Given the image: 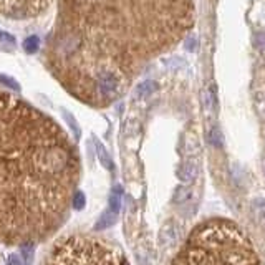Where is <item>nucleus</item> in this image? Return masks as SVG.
Listing matches in <instances>:
<instances>
[{"mask_svg":"<svg viewBox=\"0 0 265 265\" xmlns=\"http://www.w3.org/2000/svg\"><path fill=\"white\" fill-rule=\"evenodd\" d=\"M80 156L45 113L0 91V242L30 245L66 221L80 181Z\"/></svg>","mask_w":265,"mask_h":265,"instance_id":"obj_1","label":"nucleus"},{"mask_svg":"<svg viewBox=\"0 0 265 265\" xmlns=\"http://www.w3.org/2000/svg\"><path fill=\"white\" fill-rule=\"evenodd\" d=\"M247 264L259 262L252 245L229 221L214 219L191 234L174 264Z\"/></svg>","mask_w":265,"mask_h":265,"instance_id":"obj_2","label":"nucleus"},{"mask_svg":"<svg viewBox=\"0 0 265 265\" xmlns=\"http://www.w3.org/2000/svg\"><path fill=\"white\" fill-rule=\"evenodd\" d=\"M50 264H119L124 262L121 255L106 247L104 244L96 242L89 237H68L58 242L50 257L46 259Z\"/></svg>","mask_w":265,"mask_h":265,"instance_id":"obj_3","label":"nucleus"},{"mask_svg":"<svg viewBox=\"0 0 265 265\" xmlns=\"http://www.w3.org/2000/svg\"><path fill=\"white\" fill-rule=\"evenodd\" d=\"M53 0H0V15L10 20H30L52 7Z\"/></svg>","mask_w":265,"mask_h":265,"instance_id":"obj_4","label":"nucleus"},{"mask_svg":"<svg viewBox=\"0 0 265 265\" xmlns=\"http://www.w3.org/2000/svg\"><path fill=\"white\" fill-rule=\"evenodd\" d=\"M179 236H181V232H179L177 225L169 222V224L164 225V229H162V232H161V242L164 245H171V244L177 242Z\"/></svg>","mask_w":265,"mask_h":265,"instance_id":"obj_5","label":"nucleus"},{"mask_svg":"<svg viewBox=\"0 0 265 265\" xmlns=\"http://www.w3.org/2000/svg\"><path fill=\"white\" fill-rule=\"evenodd\" d=\"M197 176V166H194L192 162H186L179 167V173H177V177L181 179L182 182H191L194 181Z\"/></svg>","mask_w":265,"mask_h":265,"instance_id":"obj_6","label":"nucleus"},{"mask_svg":"<svg viewBox=\"0 0 265 265\" xmlns=\"http://www.w3.org/2000/svg\"><path fill=\"white\" fill-rule=\"evenodd\" d=\"M194 197V191L192 188H188V186H179V188L174 191V202L176 204H186L191 199Z\"/></svg>","mask_w":265,"mask_h":265,"instance_id":"obj_7","label":"nucleus"},{"mask_svg":"<svg viewBox=\"0 0 265 265\" xmlns=\"http://www.w3.org/2000/svg\"><path fill=\"white\" fill-rule=\"evenodd\" d=\"M202 104L207 111H214L217 106V101H216V93H214L212 88H206L202 91Z\"/></svg>","mask_w":265,"mask_h":265,"instance_id":"obj_8","label":"nucleus"},{"mask_svg":"<svg viewBox=\"0 0 265 265\" xmlns=\"http://www.w3.org/2000/svg\"><path fill=\"white\" fill-rule=\"evenodd\" d=\"M119 206H121V188H119V186H116V188L113 189L111 196H110V207H108V210L118 216Z\"/></svg>","mask_w":265,"mask_h":265,"instance_id":"obj_9","label":"nucleus"},{"mask_svg":"<svg viewBox=\"0 0 265 265\" xmlns=\"http://www.w3.org/2000/svg\"><path fill=\"white\" fill-rule=\"evenodd\" d=\"M40 46V40L37 37H29L25 42H23V48H25L27 53H35Z\"/></svg>","mask_w":265,"mask_h":265,"instance_id":"obj_10","label":"nucleus"},{"mask_svg":"<svg viewBox=\"0 0 265 265\" xmlns=\"http://www.w3.org/2000/svg\"><path fill=\"white\" fill-rule=\"evenodd\" d=\"M154 88H156V85L153 83V81H144V83H141L138 87V95L139 96H144V95H147V93L153 91Z\"/></svg>","mask_w":265,"mask_h":265,"instance_id":"obj_11","label":"nucleus"},{"mask_svg":"<svg viewBox=\"0 0 265 265\" xmlns=\"http://www.w3.org/2000/svg\"><path fill=\"white\" fill-rule=\"evenodd\" d=\"M73 207L75 209H83V206H85V196L81 192H75V196H73Z\"/></svg>","mask_w":265,"mask_h":265,"instance_id":"obj_12","label":"nucleus"},{"mask_svg":"<svg viewBox=\"0 0 265 265\" xmlns=\"http://www.w3.org/2000/svg\"><path fill=\"white\" fill-rule=\"evenodd\" d=\"M98 151H100V158H101V162L104 164V167H113V164H111V161H110V158H108V154L104 153V149L101 147V144H98Z\"/></svg>","mask_w":265,"mask_h":265,"instance_id":"obj_13","label":"nucleus"},{"mask_svg":"<svg viewBox=\"0 0 265 265\" xmlns=\"http://www.w3.org/2000/svg\"><path fill=\"white\" fill-rule=\"evenodd\" d=\"M217 136H219V131L214 130V131H212V138H217ZM221 143H222V138H219V141H217V144H221Z\"/></svg>","mask_w":265,"mask_h":265,"instance_id":"obj_14","label":"nucleus"},{"mask_svg":"<svg viewBox=\"0 0 265 265\" xmlns=\"http://www.w3.org/2000/svg\"><path fill=\"white\" fill-rule=\"evenodd\" d=\"M264 173H265V156H264Z\"/></svg>","mask_w":265,"mask_h":265,"instance_id":"obj_15","label":"nucleus"}]
</instances>
